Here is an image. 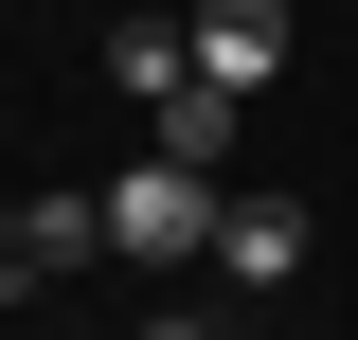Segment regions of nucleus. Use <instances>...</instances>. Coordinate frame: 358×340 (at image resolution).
<instances>
[{
	"label": "nucleus",
	"instance_id": "obj_1",
	"mask_svg": "<svg viewBox=\"0 0 358 340\" xmlns=\"http://www.w3.org/2000/svg\"><path fill=\"white\" fill-rule=\"evenodd\" d=\"M215 215H233V179H197V162L143 143V162L108 179V251H143V269H215Z\"/></svg>",
	"mask_w": 358,
	"mask_h": 340
},
{
	"label": "nucleus",
	"instance_id": "obj_2",
	"mask_svg": "<svg viewBox=\"0 0 358 340\" xmlns=\"http://www.w3.org/2000/svg\"><path fill=\"white\" fill-rule=\"evenodd\" d=\"M305 251H322V233H305V197H233V215H215V269H233L251 304H287V287H305Z\"/></svg>",
	"mask_w": 358,
	"mask_h": 340
},
{
	"label": "nucleus",
	"instance_id": "obj_3",
	"mask_svg": "<svg viewBox=\"0 0 358 340\" xmlns=\"http://www.w3.org/2000/svg\"><path fill=\"white\" fill-rule=\"evenodd\" d=\"M268 72H287V0H197V90H233V108H251Z\"/></svg>",
	"mask_w": 358,
	"mask_h": 340
},
{
	"label": "nucleus",
	"instance_id": "obj_4",
	"mask_svg": "<svg viewBox=\"0 0 358 340\" xmlns=\"http://www.w3.org/2000/svg\"><path fill=\"white\" fill-rule=\"evenodd\" d=\"M108 90L126 108H179L197 90V18H108Z\"/></svg>",
	"mask_w": 358,
	"mask_h": 340
},
{
	"label": "nucleus",
	"instance_id": "obj_5",
	"mask_svg": "<svg viewBox=\"0 0 358 340\" xmlns=\"http://www.w3.org/2000/svg\"><path fill=\"white\" fill-rule=\"evenodd\" d=\"M108 251V197H36L18 215V287H54V269H90Z\"/></svg>",
	"mask_w": 358,
	"mask_h": 340
},
{
	"label": "nucleus",
	"instance_id": "obj_6",
	"mask_svg": "<svg viewBox=\"0 0 358 340\" xmlns=\"http://www.w3.org/2000/svg\"><path fill=\"white\" fill-rule=\"evenodd\" d=\"M143 126H162V162L215 179V162H233V90H179V108H143Z\"/></svg>",
	"mask_w": 358,
	"mask_h": 340
},
{
	"label": "nucleus",
	"instance_id": "obj_7",
	"mask_svg": "<svg viewBox=\"0 0 358 340\" xmlns=\"http://www.w3.org/2000/svg\"><path fill=\"white\" fill-rule=\"evenodd\" d=\"M0 287H18V215H0Z\"/></svg>",
	"mask_w": 358,
	"mask_h": 340
},
{
	"label": "nucleus",
	"instance_id": "obj_8",
	"mask_svg": "<svg viewBox=\"0 0 358 340\" xmlns=\"http://www.w3.org/2000/svg\"><path fill=\"white\" fill-rule=\"evenodd\" d=\"M251 340H268V323H251Z\"/></svg>",
	"mask_w": 358,
	"mask_h": 340
}]
</instances>
